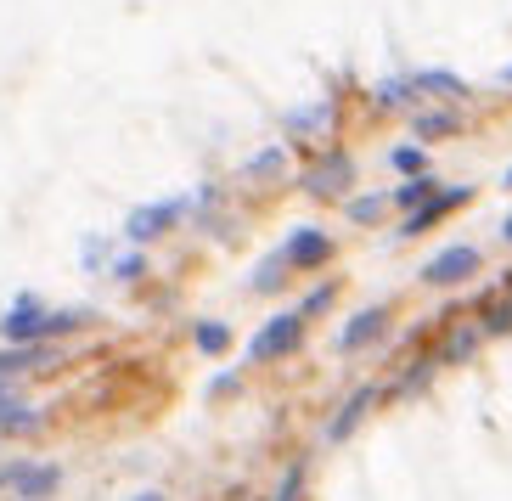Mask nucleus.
<instances>
[{
	"mask_svg": "<svg viewBox=\"0 0 512 501\" xmlns=\"http://www.w3.org/2000/svg\"><path fill=\"white\" fill-rule=\"evenodd\" d=\"M299 338H304V310H282V316H271L254 333L248 361H276V355H293V350H299Z\"/></svg>",
	"mask_w": 512,
	"mask_h": 501,
	"instance_id": "1",
	"label": "nucleus"
},
{
	"mask_svg": "<svg viewBox=\"0 0 512 501\" xmlns=\"http://www.w3.org/2000/svg\"><path fill=\"white\" fill-rule=\"evenodd\" d=\"M203 198H209V192H192V198H169V203H147V209H136L130 220H124V237H130V243H147V237H158V231L175 226L181 214H192Z\"/></svg>",
	"mask_w": 512,
	"mask_h": 501,
	"instance_id": "2",
	"label": "nucleus"
},
{
	"mask_svg": "<svg viewBox=\"0 0 512 501\" xmlns=\"http://www.w3.org/2000/svg\"><path fill=\"white\" fill-rule=\"evenodd\" d=\"M0 338L6 344H40V338H51V310L34 299H17L6 316H0Z\"/></svg>",
	"mask_w": 512,
	"mask_h": 501,
	"instance_id": "3",
	"label": "nucleus"
},
{
	"mask_svg": "<svg viewBox=\"0 0 512 501\" xmlns=\"http://www.w3.org/2000/svg\"><path fill=\"white\" fill-rule=\"evenodd\" d=\"M6 485H12L23 501H46V496H57L62 468L57 462H6Z\"/></svg>",
	"mask_w": 512,
	"mask_h": 501,
	"instance_id": "4",
	"label": "nucleus"
},
{
	"mask_svg": "<svg viewBox=\"0 0 512 501\" xmlns=\"http://www.w3.org/2000/svg\"><path fill=\"white\" fill-rule=\"evenodd\" d=\"M473 265H479V254H473L467 243H456V248H445V254H434L428 265H422V282H428V288H451V282L473 276Z\"/></svg>",
	"mask_w": 512,
	"mask_h": 501,
	"instance_id": "5",
	"label": "nucleus"
},
{
	"mask_svg": "<svg viewBox=\"0 0 512 501\" xmlns=\"http://www.w3.org/2000/svg\"><path fill=\"white\" fill-rule=\"evenodd\" d=\"M372 400H383V389H377V383H366V389H355V395H349L344 406H338V417H332V423L321 428V440H327V445L349 440V434H355V423H361L366 411H372Z\"/></svg>",
	"mask_w": 512,
	"mask_h": 501,
	"instance_id": "6",
	"label": "nucleus"
},
{
	"mask_svg": "<svg viewBox=\"0 0 512 501\" xmlns=\"http://www.w3.org/2000/svg\"><path fill=\"white\" fill-rule=\"evenodd\" d=\"M332 254V243H327V231L321 226H299V231H287V243H282V259L287 265H321V259Z\"/></svg>",
	"mask_w": 512,
	"mask_h": 501,
	"instance_id": "7",
	"label": "nucleus"
},
{
	"mask_svg": "<svg viewBox=\"0 0 512 501\" xmlns=\"http://www.w3.org/2000/svg\"><path fill=\"white\" fill-rule=\"evenodd\" d=\"M57 361V344L40 338V344H0V378H17V372H34V366Z\"/></svg>",
	"mask_w": 512,
	"mask_h": 501,
	"instance_id": "8",
	"label": "nucleus"
},
{
	"mask_svg": "<svg viewBox=\"0 0 512 501\" xmlns=\"http://www.w3.org/2000/svg\"><path fill=\"white\" fill-rule=\"evenodd\" d=\"M349 169H355V164H349L344 152H327V158L310 169V181H304V186H310L316 198H332V192H344V186H349Z\"/></svg>",
	"mask_w": 512,
	"mask_h": 501,
	"instance_id": "9",
	"label": "nucleus"
},
{
	"mask_svg": "<svg viewBox=\"0 0 512 501\" xmlns=\"http://www.w3.org/2000/svg\"><path fill=\"white\" fill-rule=\"evenodd\" d=\"M383 321H389V310H383V304H372V310H361V316H349L344 321V333H338V350H361L366 338H377L383 333Z\"/></svg>",
	"mask_w": 512,
	"mask_h": 501,
	"instance_id": "10",
	"label": "nucleus"
},
{
	"mask_svg": "<svg viewBox=\"0 0 512 501\" xmlns=\"http://www.w3.org/2000/svg\"><path fill=\"white\" fill-rule=\"evenodd\" d=\"M462 198H467L462 186H456V192H439V198H428L417 214H406V226H400V237H417V231H428V226L439 220V214H445V209H456Z\"/></svg>",
	"mask_w": 512,
	"mask_h": 501,
	"instance_id": "11",
	"label": "nucleus"
},
{
	"mask_svg": "<svg viewBox=\"0 0 512 501\" xmlns=\"http://www.w3.org/2000/svg\"><path fill=\"white\" fill-rule=\"evenodd\" d=\"M417 74H394V79H377V91H372V102L377 107H417Z\"/></svg>",
	"mask_w": 512,
	"mask_h": 501,
	"instance_id": "12",
	"label": "nucleus"
},
{
	"mask_svg": "<svg viewBox=\"0 0 512 501\" xmlns=\"http://www.w3.org/2000/svg\"><path fill=\"white\" fill-rule=\"evenodd\" d=\"M327 124H332V102H310V107H293L287 113V130L293 136H327Z\"/></svg>",
	"mask_w": 512,
	"mask_h": 501,
	"instance_id": "13",
	"label": "nucleus"
},
{
	"mask_svg": "<svg viewBox=\"0 0 512 501\" xmlns=\"http://www.w3.org/2000/svg\"><path fill=\"white\" fill-rule=\"evenodd\" d=\"M439 192H445V186H439L434 175H411V181H400V186H394V203H400L406 214H417L422 203H428V198H439Z\"/></svg>",
	"mask_w": 512,
	"mask_h": 501,
	"instance_id": "14",
	"label": "nucleus"
},
{
	"mask_svg": "<svg viewBox=\"0 0 512 501\" xmlns=\"http://www.w3.org/2000/svg\"><path fill=\"white\" fill-rule=\"evenodd\" d=\"M282 164H287V147L276 141V147H259L254 158L242 164V175H248V181H271V175H282Z\"/></svg>",
	"mask_w": 512,
	"mask_h": 501,
	"instance_id": "15",
	"label": "nucleus"
},
{
	"mask_svg": "<svg viewBox=\"0 0 512 501\" xmlns=\"http://www.w3.org/2000/svg\"><path fill=\"white\" fill-rule=\"evenodd\" d=\"M411 130L422 141H445V136H456V113H411Z\"/></svg>",
	"mask_w": 512,
	"mask_h": 501,
	"instance_id": "16",
	"label": "nucleus"
},
{
	"mask_svg": "<svg viewBox=\"0 0 512 501\" xmlns=\"http://www.w3.org/2000/svg\"><path fill=\"white\" fill-rule=\"evenodd\" d=\"M417 91L422 96H467V85L456 74H417Z\"/></svg>",
	"mask_w": 512,
	"mask_h": 501,
	"instance_id": "17",
	"label": "nucleus"
},
{
	"mask_svg": "<svg viewBox=\"0 0 512 501\" xmlns=\"http://www.w3.org/2000/svg\"><path fill=\"white\" fill-rule=\"evenodd\" d=\"M226 344H231L226 321H197V350H203V355H220Z\"/></svg>",
	"mask_w": 512,
	"mask_h": 501,
	"instance_id": "18",
	"label": "nucleus"
},
{
	"mask_svg": "<svg viewBox=\"0 0 512 501\" xmlns=\"http://www.w3.org/2000/svg\"><path fill=\"white\" fill-rule=\"evenodd\" d=\"M479 327H484V333H507V327H512V299H490V304H484Z\"/></svg>",
	"mask_w": 512,
	"mask_h": 501,
	"instance_id": "19",
	"label": "nucleus"
},
{
	"mask_svg": "<svg viewBox=\"0 0 512 501\" xmlns=\"http://www.w3.org/2000/svg\"><path fill=\"white\" fill-rule=\"evenodd\" d=\"M383 203H389L383 192H366V198H355V203H349V220H355V226H372L377 214H383Z\"/></svg>",
	"mask_w": 512,
	"mask_h": 501,
	"instance_id": "20",
	"label": "nucleus"
},
{
	"mask_svg": "<svg viewBox=\"0 0 512 501\" xmlns=\"http://www.w3.org/2000/svg\"><path fill=\"white\" fill-rule=\"evenodd\" d=\"M389 164H394V169H400V175L411 181V175H422V169H428V152H422V147H394V158H389Z\"/></svg>",
	"mask_w": 512,
	"mask_h": 501,
	"instance_id": "21",
	"label": "nucleus"
},
{
	"mask_svg": "<svg viewBox=\"0 0 512 501\" xmlns=\"http://www.w3.org/2000/svg\"><path fill=\"white\" fill-rule=\"evenodd\" d=\"M299 496H304V462H293V468L282 473V485H276L271 501H299Z\"/></svg>",
	"mask_w": 512,
	"mask_h": 501,
	"instance_id": "22",
	"label": "nucleus"
},
{
	"mask_svg": "<svg viewBox=\"0 0 512 501\" xmlns=\"http://www.w3.org/2000/svg\"><path fill=\"white\" fill-rule=\"evenodd\" d=\"M282 276H287V259H282V248H276V254H271V259H265V265L254 271V288H276Z\"/></svg>",
	"mask_w": 512,
	"mask_h": 501,
	"instance_id": "23",
	"label": "nucleus"
},
{
	"mask_svg": "<svg viewBox=\"0 0 512 501\" xmlns=\"http://www.w3.org/2000/svg\"><path fill=\"white\" fill-rule=\"evenodd\" d=\"M141 271H147V259H141V254H124V259H113V276H119V282H136Z\"/></svg>",
	"mask_w": 512,
	"mask_h": 501,
	"instance_id": "24",
	"label": "nucleus"
},
{
	"mask_svg": "<svg viewBox=\"0 0 512 501\" xmlns=\"http://www.w3.org/2000/svg\"><path fill=\"white\" fill-rule=\"evenodd\" d=\"M501 243L512 248V214H507V220H501Z\"/></svg>",
	"mask_w": 512,
	"mask_h": 501,
	"instance_id": "25",
	"label": "nucleus"
},
{
	"mask_svg": "<svg viewBox=\"0 0 512 501\" xmlns=\"http://www.w3.org/2000/svg\"><path fill=\"white\" fill-rule=\"evenodd\" d=\"M136 501H164V496H158V490H147V496H136Z\"/></svg>",
	"mask_w": 512,
	"mask_h": 501,
	"instance_id": "26",
	"label": "nucleus"
},
{
	"mask_svg": "<svg viewBox=\"0 0 512 501\" xmlns=\"http://www.w3.org/2000/svg\"><path fill=\"white\" fill-rule=\"evenodd\" d=\"M501 85H512V68H507V74H501Z\"/></svg>",
	"mask_w": 512,
	"mask_h": 501,
	"instance_id": "27",
	"label": "nucleus"
},
{
	"mask_svg": "<svg viewBox=\"0 0 512 501\" xmlns=\"http://www.w3.org/2000/svg\"><path fill=\"white\" fill-rule=\"evenodd\" d=\"M501 186H512V169H507V175H501Z\"/></svg>",
	"mask_w": 512,
	"mask_h": 501,
	"instance_id": "28",
	"label": "nucleus"
},
{
	"mask_svg": "<svg viewBox=\"0 0 512 501\" xmlns=\"http://www.w3.org/2000/svg\"><path fill=\"white\" fill-rule=\"evenodd\" d=\"M0 485H6V462H0Z\"/></svg>",
	"mask_w": 512,
	"mask_h": 501,
	"instance_id": "29",
	"label": "nucleus"
}]
</instances>
